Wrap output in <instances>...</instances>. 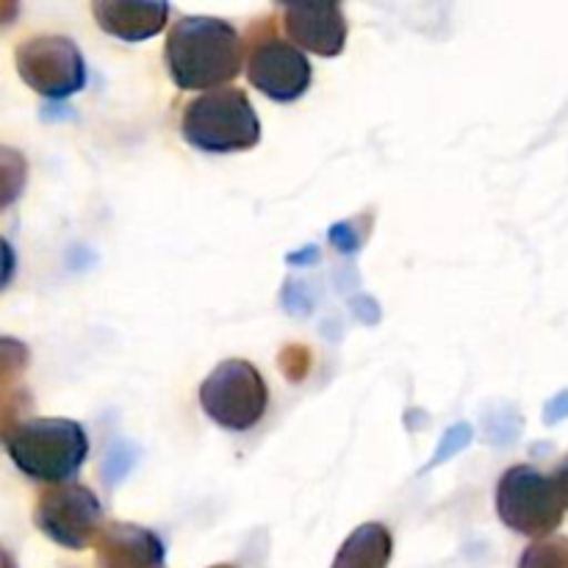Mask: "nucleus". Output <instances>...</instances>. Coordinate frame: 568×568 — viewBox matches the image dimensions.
Instances as JSON below:
<instances>
[{"mask_svg":"<svg viewBox=\"0 0 568 568\" xmlns=\"http://www.w3.org/2000/svg\"><path fill=\"white\" fill-rule=\"evenodd\" d=\"M281 369L286 372V377H292L294 383L303 381L311 369V353L303 344H292L281 353Z\"/></svg>","mask_w":568,"mask_h":568,"instance_id":"obj_15","label":"nucleus"},{"mask_svg":"<svg viewBox=\"0 0 568 568\" xmlns=\"http://www.w3.org/2000/svg\"><path fill=\"white\" fill-rule=\"evenodd\" d=\"M519 568H568V538H541L521 552Z\"/></svg>","mask_w":568,"mask_h":568,"instance_id":"obj_13","label":"nucleus"},{"mask_svg":"<svg viewBox=\"0 0 568 568\" xmlns=\"http://www.w3.org/2000/svg\"><path fill=\"white\" fill-rule=\"evenodd\" d=\"M9 458L26 477L39 483H70L89 455V438L72 419H20L3 430Z\"/></svg>","mask_w":568,"mask_h":568,"instance_id":"obj_2","label":"nucleus"},{"mask_svg":"<svg viewBox=\"0 0 568 568\" xmlns=\"http://www.w3.org/2000/svg\"><path fill=\"white\" fill-rule=\"evenodd\" d=\"M552 480H555V488H558L560 499H564V505L568 508V455L558 464V469H555Z\"/></svg>","mask_w":568,"mask_h":568,"instance_id":"obj_19","label":"nucleus"},{"mask_svg":"<svg viewBox=\"0 0 568 568\" xmlns=\"http://www.w3.org/2000/svg\"><path fill=\"white\" fill-rule=\"evenodd\" d=\"M247 78L261 94L275 103H294L303 98L314 81L311 61L297 44L275 37L266 26V33H255L247 53Z\"/></svg>","mask_w":568,"mask_h":568,"instance_id":"obj_8","label":"nucleus"},{"mask_svg":"<svg viewBox=\"0 0 568 568\" xmlns=\"http://www.w3.org/2000/svg\"><path fill=\"white\" fill-rule=\"evenodd\" d=\"M94 22L122 42H142L166 26L170 3L161 0H94Z\"/></svg>","mask_w":568,"mask_h":568,"instance_id":"obj_11","label":"nucleus"},{"mask_svg":"<svg viewBox=\"0 0 568 568\" xmlns=\"http://www.w3.org/2000/svg\"><path fill=\"white\" fill-rule=\"evenodd\" d=\"M331 244L336 250H342V253H355V250L361 247V236L355 233V227L349 225V222H338V225L331 227Z\"/></svg>","mask_w":568,"mask_h":568,"instance_id":"obj_17","label":"nucleus"},{"mask_svg":"<svg viewBox=\"0 0 568 568\" xmlns=\"http://www.w3.org/2000/svg\"><path fill=\"white\" fill-rule=\"evenodd\" d=\"M566 416H568V392L549 399L547 408H544V422H547V425H555V422L566 419Z\"/></svg>","mask_w":568,"mask_h":568,"instance_id":"obj_18","label":"nucleus"},{"mask_svg":"<svg viewBox=\"0 0 568 568\" xmlns=\"http://www.w3.org/2000/svg\"><path fill=\"white\" fill-rule=\"evenodd\" d=\"M172 83L183 92L222 89L242 72L244 39L231 22L216 17H181L164 44Z\"/></svg>","mask_w":568,"mask_h":568,"instance_id":"obj_1","label":"nucleus"},{"mask_svg":"<svg viewBox=\"0 0 568 568\" xmlns=\"http://www.w3.org/2000/svg\"><path fill=\"white\" fill-rule=\"evenodd\" d=\"M17 72L37 94L64 100L87 87V61L72 39L42 33L17 44Z\"/></svg>","mask_w":568,"mask_h":568,"instance_id":"obj_7","label":"nucleus"},{"mask_svg":"<svg viewBox=\"0 0 568 568\" xmlns=\"http://www.w3.org/2000/svg\"><path fill=\"white\" fill-rule=\"evenodd\" d=\"M211 568H233V566H211Z\"/></svg>","mask_w":568,"mask_h":568,"instance_id":"obj_21","label":"nucleus"},{"mask_svg":"<svg viewBox=\"0 0 568 568\" xmlns=\"http://www.w3.org/2000/svg\"><path fill=\"white\" fill-rule=\"evenodd\" d=\"M392 552L394 541L388 527L366 521V525L355 527V532H349L331 568H388Z\"/></svg>","mask_w":568,"mask_h":568,"instance_id":"obj_12","label":"nucleus"},{"mask_svg":"<svg viewBox=\"0 0 568 568\" xmlns=\"http://www.w3.org/2000/svg\"><path fill=\"white\" fill-rule=\"evenodd\" d=\"M270 405V388L250 361H222L200 386V408L211 422L244 433L261 422Z\"/></svg>","mask_w":568,"mask_h":568,"instance_id":"obj_5","label":"nucleus"},{"mask_svg":"<svg viewBox=\"0 0 568 568\" xmlns=\"http://www.w3.org/2000/svg\"><path fill=\"white\" fill-rule=\"evenodd\" d=\"M98 568H166L164 541L148 527L111 521L98 538Z\"/></svg>","mask_w":568,"mask_h":568,"instance_id":"obj_10","label":"nucleus"},{"mask_svg":"<svg viewBox=\"0 0 568 568\" xmlns=\"http://www.w3.org/2000/svg\"><path fill=\"white\" fill-rule=\"evenodd\" d=\"M133 466V458L131 453H128L122 444H116L114 453H109V458H105V466H103V480L111 483L114 486L116 480H120L122 475H128V469Z\"/></svg>","mask_w":568,"mask_h":568,"instance_id":"obj_16","label":"nucleus"},{"mask_svg":"<svg viewBox=\"0 0 568 568\" xmlns=\"http://www.w3.org/2000/svg\"><path fill=\"white\" fill-rule=\"evenodd\" d=\"M181 133L203 153H242L261 142V122L244 89L222 87L189 100Z\"/></svg>","mask_w":568,"mask_h":568,"instance_id":"obj_3","label":"nucleus"},{"mask_svg":"<svg viewBox=\"0 0 568 568\" xmlns=\"http://www.w3.org/2000/svg\"><path fill=\"white\" fill-rule=\"evenodd\" d=\"M33 525L64 549H87L103 536V505L81 483H59L37 497Z\"/></svg>","mask_w":568,"mask_h":568,"instance_id":"obj_6","label":"nucleus"},{"mask_svg":"<svg viewBox=\"0 0 568 568\" xmlns=\"http://www.w3.org/2000/svg\"><path fill=\"white\" fill-rule=\"evenodd\" d=\"M283 31L300 50L333 59L347 44V17L338 3H283Z\"/></svg>","mask_w":568,"mask_h":568,"instance_id":"obj_9","label":"nucleus"},{"mask_svg":"<svg viewBox=\"0 0 568 568\" xmlns=\"http://www.w3.org/2000/svg\"><path fill=\"white\" fill-rule=\"evenodd\" d=\"M320 258V250H303V253H294L288 255V264H303V261H316Z\"/></svg>","mask_w":568,"mask_h":568,"instance_id":"obj_20","label":"nucleus"},{"mask_svg":"<svg viewBox=\"0 0 568 568\" xmlns=\"http://www.w3.org/2000/svg\"><path fill=\"white\" fill-rule=\"evenodd\" d=\"M469 442H471V427L466 425V422H458L455 427H449L447 436L442 438V444H438L436 455H433V460L427 469H433V466H442V460H449L453 455H458L460 449L469 447Z\"/></svg>","mask_w":568,"mask_h":568,"instance_id":"obj_14","label":"nucleus"},{"mask_svg":"<svg viewBox=\"0 0 568 568\" xmlns=\"http://www.w3.org/2000/svg\"><path fill=\"white\" fill-rule=\"evenodd\" d=\"M564 499L552 477L536 466H510L497 486V514L508 530L525 538H547L564 525Z\"/></svg>","mask_w":568,"mask_h":568,"instance_id":"obj_4","label":"nucleus"}]
</instances>
